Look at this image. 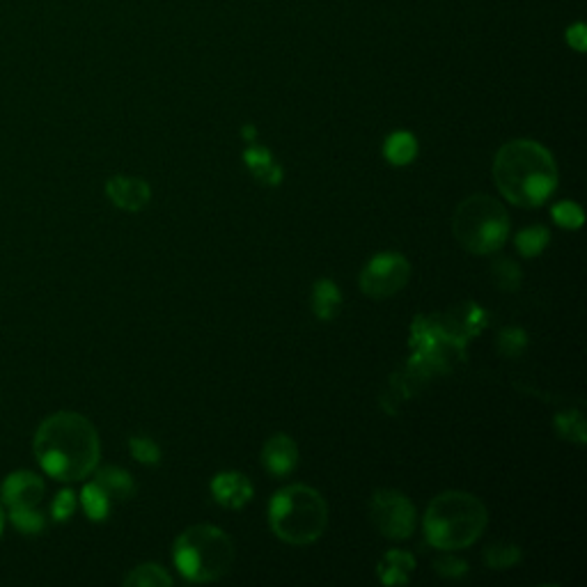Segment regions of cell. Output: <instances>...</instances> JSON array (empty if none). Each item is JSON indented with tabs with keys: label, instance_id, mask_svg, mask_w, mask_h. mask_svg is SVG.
<instances>
[{
	"label": "cell",
	"instance_id": "17",
	"mask_svg": "<svg viewBox=\"0 0 587 587\" xmlns=\"http://www.w3.org/2000/svg\"><path fill=\"white\" fill-rule=\"evenodd\" d=\"M383 156L393 163V166H409V163L418 156V140L409 131H395L390 133L386 145H383Z\"/></svg>",
	"mask_w": 587,
	"mask_h": 587
},
{
	"label": "cell",
	"instance_id": "8",
	"mask_svg": "<svg viewBox=\"0 0 587 587\" xmlns=\"http://www.w3.org/2000/svg\"><path fill=\"white\" fill-rule=\"evenodd\" d=\"M411 278V264L402 253H379L360 271V289L370 299H390Z\"/></svg>",
	"mask_w": 587,
	"mask_h": 587
},
{
	"label": "cell",
	"instance_id": "1",
	"mask_svg": "<svg viewBox=\"0 0 587 587\" xmlns=\"http://www.w3.org/2000/svg\"><path fill=\"white\" fill-rule=\"evenodd\" d=\"M35 457L46 475L58 482H78L97 471L99 434L92 422L74 411L46 418L35 432Z\"/></svg>",
	"mask_w": 587,
	"mask_h": 587
},
{
	"label": "cell",
	"instance_id": "30",
	"mask_svg": "<svg viewBox=\"0 0 587 587\" xmlns=\"http://www.w3.org/2000/svg\"><path fill=\"white\" fill-rule=\"evenodd\" d=\"M567 42H569V46H574L576 51H585L587 37H585L583 23H576V26H571V28L567 30Z\"/></svg>",
	"mask_w": 587,
	"mask_h": 587
},
{
	"label": "cell",
	"instance_id": "13",
	"mask_svg": "<svg viewBox=\"0 0 587 587\" xmlns=\"http://www.w3.org/2000/svg\"><path fill=\"white\" fill-rule=\"evenodd\" d=\"M244 163L257 182L264 186H280L283 184V168L273 159V154L262 145H250L244 152Z\"/></svg>",
	"mask_w": 587,
	"mask_h": 587
},
{
	"label": "cell",
	"instance_id": "5",
	"mask_svg": "<svg viewBox=\"0 0 587 587\" xmlns=\"http://www.w3.org/2000/svg\"><path fill=\"white\" fill-rule=\"evenodd\" d=\"M269 526L285 544H315L328 528L326 500L317 489L305 484L280 489L269 503Z\"/></svg>",
	"mask_w": 587,
	"mask_h": 587
},
{
	"label": "cell",
	"instance_id": "7",
	"mask_svg": "<svg viewBox=\"0 0 587 587\" xmlns=\"http://www.w3.org/2000/svg\"><path fill=\"white\" fill-rule=\"evenodd\" d=\"M370 519L386 539H409L418 526L416 507L402 491L379 489L370 500Z\"/></svg>",
	"mask_w": 587,
	"mask_h": 587
},
{
	"label": "cell",
	"instance_id": "32",
	"mask_svg": "<svg viewBox=\"0 0 587 587\" xmlns=\"http://www.w3.org/2000/svg\"><path fill=\"white\" fill-rule=\"evenodd\" d=\"M3 528H5V512L3 507H0V535H3Z\"/></svg>",
	"mask_w": 587,
	"mask_h": 587
},
{
	"label": "cell",
	"instance_id": "3",
	"mask_svg": "<svg viewBox=\"0 0 587 587\" xmlns=\"http://www.w3.org/2000/svg\"><path fill=\"white\" fill-rule=\"evenodd\" d=\"M489 523L487 507L473 493L445 491L425 514V537L438 551H461L482 537Z\"/></svg>",
	"mask_w": 587,
	"mask_h": 587
},
{
	"label": "cell",
	"instance_id": "29",
	"mask_svg": "<svg viewBox=\"0 0 587 587\" xmlns=\"http://www.w3.org/2000/svg\"><path fill=\"white\" fill-rule=\"evenodd\" d=\"M436 571L445 578H461L468 574V565L461 558H455V555H443L434 562Z\"/></svg>",
	"mask_w": 587,
	"mask_h": 587
},
{
	"label": "cell",
	"instance_id": "31",
	"mask_svg": "<svg viewBox=\"0 0 587 587\" xmlns=\"http://www.w3.org/2000/svg\"><path fill=\"white\" fill-rule=\"evenodd\" d=\"M244 138L253 140V138H255V129H253V127H244Z\"/></svg>",
	"mask_w": 587,
	"mask_h": 587
},
{
	"label": "cell",
	"instance_id": "10",
	"mask_svg": "<svg viewBox=\"0 0 587 587\" xmlns=\"http://www.w3.org/2000/svg\"><path fill=\"white\" fill-rule=\"evenodd\" d=\"M106 195L117 209L140 211L150 205L152 189L145 179L117 175L106 182Z\"/></svg>",
	"mask_w": 587,
	"mask_h": 587
},
{
	"label": "cell",
	"instance_id": "2",
	"mask_svg": "<svg viewBox=\"0 0 587 587\" xmlns=\"http://www.w3.org/2000/svg\"><path fill=\"white\" fill-rule=\"evenodd\" d=\"M493 179L500 193L519 207H542L558 186V166L542 143L510 140L493 159Z\"/></svg>",
	"mask_w": 587,
	"mask_h": 587
},
{
	"label": "cell",
	"instance_id": "4",
	"mask_svg": "<svg viewBox=\"0 0 587 587\" xmlns=\"http://www.w3.org/2000/svg\"><path fill=\"white\" fill-rule=\"evenodd\" d=\"M172 560L186 581L214 583L230 574L237 551L228 532L211 523H198V526L186 528L175 539Z\"/></svg>",
	"mask_w": 587,
	"mask_h": 587
},
{
	"label": "cell",
	"instance_id": "16",
	"mask_svg": "<svg viewBox=\"0 0 587 587\" xmlns=\"http://www.w3.org/2000/svg\"><path fill=\"white\" fill-rule=\"evenodd\" d=\"M95 482L111 496V500H129L133 493H136V482H133L131 473L117 466L101 468Z\"/></svg>",
	"mask_w": 587,
	"mask_h": 587
},
{
	"label": "cell",
	"instance_id": "15",
	"mask_svg": "<svg viewBox=\"0 0 587 587\" xmlns=\"http://www.w3.org/2000/svg\"><path fill=\"white\" fill-rule=\"evenodd\" d=\"M342 310V292L333 280L322 278L312 287V312L322 322H331Z\"/></svg>",
	"mask_w": 587,
	"mask_h": 587
},
{
	"label": "cell",
	"instance_id": "11",
	"mask_svg": "<svg viewBox=\"0 0 587 587\" xmlns=\"http://www.w3.org/2000/svg\"><path fill=\"white\" fill-rule=\"evenodd\" d=\"M211 496L225 510H241L253 500V482L237 471L218 473L211 480Z\"/></svg>",
	"mask_w": 587,
	"mask_h": 587
},
{
	"label": "cell",
	"instance_id": "27",
	"mask_svg": "<svg viewBox=\"0 0 587 587\" xmlns=\"http://www.w3.org/2000/svg\"><path fill=\"white\" fill-rule=\"evenodd\" d=\"M551 216H553V221L558 223L560 228H565V230L583 228V221H585L583 209L578 207L576 202H571V200L558 202V205L551 209Z\"/></svg>",
	"mask_w": 587,
	"mask_h": 587
},
{
	"label": "cell",
	"instance_id": "24",
	"mask_svg": "<svg viewBox=\"0 0 587 587\" xmlns=\"http://www.w3.org/2000/svg\"><path fill=\"white\" fill-rule=\"evenodd\" d=\"M555 427H558V432L569 438V441H574L578 445H585V420L578 411H569V413H560V416H555Z\"/></svg>",
	"mask_w": 587,
	"mask_h": 587
},
{
	"label": "cell",
	"instance_id": "18",
	"mask_svg": "<svg viewBox=\"0 0 587 587\" xmlns=\"http://www.w3.org/2000/svg\"><path fill=\"white\" fill-rule=\"evenodd\" d=\"M111 503H113L111 496H108L97 482H90L83 487L81 505L90 521H106L108 514H111Z\"/></svg>",
	"mask_w": 587,
	"mask_h": 587
},
{
	"label": "cell",
	"instance_id": "19",
	"mask_svg": "<svg viewBox=\"0 0 587 587\" xmlns=\"http://www.w3.org/2000/svg\"><path fill=\"white\" fill-rule=\"evenodd\" d=\"M172 576L161 565H154V562H147V565H140L127 574L124 578V585L127 587H170Z\"/></svg>",
	"mask_w": 587,
	"mask_h": 587
},
{
	"label": "cell",
	"instance_id": "9",
	"mask_svg": "<svg viewBox=\"0 0 587 587\" xmlns=\"http://www.w3.org/2000/svg\"><path fill=\"white\" fill-rule=\"evenodd\" d=\"M46 493V484L39 475L30 471H17L5 477L0 496L10 510H26V507H37L42 503Z\"/></svg>",
	"mask_w": 587,
	"mask_h": 587
},
{
	"label": "cell",
	"instance_id": "22",
	"mask_svg": "<svg viewBox=\"0 0 587 587\" xmlns=\"http://www.w3.org/2000/svg\"><path fill=\"white\" fill-rule=\"evenodd\" d=\"M519 562H521V549L514 544H493L484 551V565H487L489 569L503 571V569L519 565Z\"/></svg>",
	"mask_w": 587,
	"mask_h": 587
},
{
	"label": "cell",
	"instance_id": "21",
	"mask_svg": "<svg viewBox=\"0 0 587 587\" xmlns=\"http://www.w3.org/2000/svg\"><path fill=\"white\" fill-rule=\"evenodd\" d=\"M549 241H551V232L546 230L544 225H532V228H526L516 234L514 244L523 257H537L539 253H544V248L549 246Z\"/></svg>",
	"mask_w": 587,
	"mask_h": 587
},
{
	"label": "cell",
	"instance_id": "20",
	"mask_svg": "<svg viewBox=\"0 0 587 587\" xmlns=\"http://www.w3.org/2000/svg\"><path fill=\"white\" fill-rule=\"evenodd\" d=\"M491 273H493V283H496L498 289H503V292H507V294L519 292L523 276H521L519 264L510 260V257H498V260L493 262V266H491Z\"/></svg>",
	"mask_w": 587,
	"mask_h": 587
},
{
	"label": "cell",
	"instance_id": "26",
	"mask_svg": "<svg viewBox=\"0 0 587 587\" xmlns=\"http://www.w3.org/2000/svg\"><path fill=\"white\" fill-rule=\"evenodd\" d=\"M129 450H131V457L140 461V464L156 466L161 461V448L152 441L150 436H131Z\"/></svg>",
	"mask_w": 587,
	"mask_h": 587
},
{
	"label": "cell",
	"instance_id": "28",
	"mask_svg": "<svg viewBox=\"0 0 587 587\" xmlns=\"http://www.w3.org/2000/svg\"><path fill=\"white\" fill-rule=\"evenodd\" d=\"M74 510H76V496H74V491H69V489L60 491L58 496H56V500H53V505H51L53 519H56V521H67L69 516L74 514Z\"/></svg>",
	"mask_w": 587,
	"mask_h": 587
},
{
	"label": "cell",
	"instance_id": "23",
	"mask_svg": "<svg viewBox=\"0 0 587 587\" xmlns=\"http://www.w3.org/2000/svg\"><path fill=\"white\" fill-rule=\"evenodd\" d=\"M496 344H498V351L505 358H516V356H521L523 351H526L528 335L519 326H507L498 333Z\"/></svg>",
	"mask_w": 587,
	"mask_h": 587
},
{
	"label": "cell",
	"instance_id": "25",
	"mask_svg": "<svg viewBox=\"0 0 587 587\" xmlns=\"http://www.w3.org/2000/svg\"><path fill=\"white\" fill-rule=\"evenodd\" d=\"M10 519L17 530L23 535H39L46 528L44 514L37 510V507H26V510H10Z\"/></svg>",
	"mask_w": 587,
	"mask_h": 587
},
{
	"label": "cell",
	"instance_id": "14",
	"mask_svg": "<svg viewBox=\"0 0 587 587\" xmlns=\"http://www.w3.org/2000/svg\"><path fill=\"white\" fill-rule=\"evenodd\" d=\"M416 569V558L409 551L393 549L379 560L377 574L383 585H406Z\"/></svg>",
	"mask_w": 587,
	"mask_h": 587
},
{
	"label": "cell",
	"instance_id": "12",
	"mask_svg": "<svg viewBox=\"0 0 587 587\" xmlns=\"http://www.w3.org/2000/svg\"><path fill=\"white\" fill-rule=\"evenodd\" d=\"M262 464L273 477H287L299 464V448L287 434H273L262 448Z\"/></svg>",
	"mask_w": 587,
	"mask_h": 587
},
{
	"label": "cell",
	"instance_id": "6",
	"mask_svg": "<svg viewBox=\"0 0 587 587\" xmlns=\"http://www.w3.org/2000/svg\"><path fill=\"white\" fill-rule=\"evenodd\" d=\"M452 232L468 253L493 255L510 237V216L496 198L477 193L457 207Z\"/></svg>",
	"mask_w": 587,
	"mask_h": 587
}]
</instances>
